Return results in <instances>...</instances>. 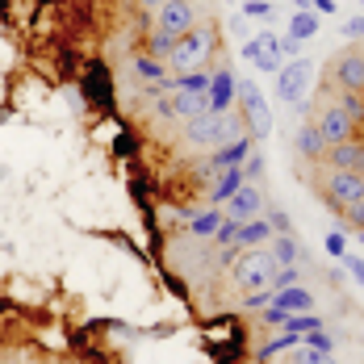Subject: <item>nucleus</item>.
<instances>
[{
  "label": "nucleus",
  "mask_w": 364,
  "mask_h": 364,
  "mask_svg": "<svg viewBox=\"0 0 364 364\" xmlns=\"http://www.w3.org/2000/svg\"><path fill=\"white\" fill-rule=\"evenodd\" d=\"M214 30L210 26H193L188 34L176 38V50L168 55V63H172V72L176 75H188V72H205V63H210V55H214Z\"/></svg>",
  "instance_id": "nucleus-1"
},
{
  "label": "nucleus",
  "mask_w": 364,
  "mask_h": 364,
  "mask_svg": "<svg viewBox=\"0 0 364 364\" xmlns=\"http://www.w3.org/2000/svg\"><path fill=\"white\" fill-rule=\"evenodd\" d=\"M235 139V117L230 113H201V117H188V126H184V143L188 146H205V151H218Z\"/></svg>",
  "instance_id": "nucleus-2"
},
{
  "label": "nucleus",
  "mask_w": 364,
  "mask_h": 364,
  "mask_svg": "<svg viewBox=\"0 0 364 364\" xmlns=\"http://www.w3.org/2000/svg\"><path fill=\"white\" fill-rule=\"evenodd\" d=\"M277 259H272V252H264V247H247V252L239 255V264H235V281H239V289H268L272 285V277H277Z\"/></svg>",
  "instance_id": "nucleus-3"
},
{
  "label": "nucleus",
  "mask_w": 364,
  "mask_h": 364,
  "mask_svg": "<svg viewBox=\"0 0 364 364\" xmlns=\"http://www.w3.org/2000/svg\"><path fill=\"white\" fill-rule=\"evenodd\" d=\"M235 92L243 97V101H239V109H243L247 126H252V139H268V134H272V113H268L264 92L255 88L252 80H235Z\"/></svg>",
  "instance_id": "nucleus-4"
},
{
  "label": "nucleus",
  "mask_w": 364,
  "mask_h": 364,
  "mask_svg": "<svg viewBox=\"0 0 364 364\" xmlns=\"http://www.w3.org/2000/svg\"><path fill=\"white\" fill-rule=\"evenodd\" d=\"M281 80H277V88H281V101H289L293 109L301 105V97H306V88H310V75H314V63L310 59H289L285 68H281Z\"/></svg>",
  "instance_id": "nucleus-5"
},
{
  "label": "nucleus",
  "mask_w": 364,
  "mask_h": 364,
  "mask_svg": "<svg viewBox=\"0 0 364 364\" xmlns=\"http://www.w3.org/2000/svg\"><path fill=\"white\" fill-rule=\"evenodd\" d=\"M352 201H364V176L360 172H331L327 176V205L339 214L343 205H352Z\"/></svg>",
  "instance_id": "nucleus-6"
},
{
  "label": "nucleus",
  "mask_w": 364,
  "mask_h": 364,
  "mask_svg": "<svg viewBox=\"0 0 364 364\" xmlns=\"http://www.w3.org/2000/svg\"><path fill=\"white\" fill-rule=\"evenodd\" d=\"M193 21H197V9H193V0H164L159 9H155V26L164 30V34H188L193 30Z\"/></svg>",
  "instance_id": "nucleus-7"
},
{
  "label": "nucleus",
  "mask_w": 364,
  "mask_h": 364,
  "mask_svg": "<svg viewBox=\"0 0 364 364\" xmlns=\"http://www.w3.org/2000/svg\"><path fill=\"white\" fill-rule=\"evenodd\" d=\"M314 126H318V134H323L327 146H339V143H352V139H356V122L339 109V105H327V109L318 113Z\"/></svg>",
  "instance_id": "nucleus-8"
},
{
  "label": "nucleus",
  "mask_w": 364,
  "mask_h": 364,
  "mask_svg": "<svg viewBox=\"0 0 364 364\" xmlns=\"http://www.w3.org/2000/svg\"><path fill=\"white\" fill-rule=\"evenodd\" d=\"M259 205H264V193L255 188V184H243L230 201H226V218L230 222H252V218H259Z\"/></svg>",
  "instance_id": "nucleus-9"
},
{
  "label": "nucleus",
  "mask_w": 364,
  "mask_h": 364,
  "mask_svg": "<svg viewBox=\"0 0 364 364\" xmlns=\"http://www.w3.org/2000/svg\"><path fill=\"white\" fill-rule=\"evenodd\" d=\"M331 72H335V80H339L348 92H364V55H356V50L339 55V59L331 63Z\"/></svg>",
  "instance_id": "nucleus-10"
},
{
  "label": "nucleus",
  "mask_w": 364,
  "mask_h": 364,
  "mask_svg": "<svg viewBox=\"0 0 364 364\" xmlns=\"http://www.w3.org/2000/svg\"><path fill=\"white\" fill-rule=\"evenodd\" d=\"M327 164L339 168V172H360L364 176V143H339V146H327Z\"/></svg>",
  "instance_id": "nucleus-11"
},
{
  "label": "nucleus",
  "mask_w": 364,
  "mask_h": 364,
  "mask_svg": "<svg viewBox=\"0 0 364 364\" xmlns=\"http://www.w3.org/2000/svg\"><path fill=\"white\" fill-rule=\"evenodd\" d=\"M247 184V176H243V164L239 168H222L218 176H214V188H210V205H226L239 188Z\"/></svg>",
  "instance_id": "nucleus-12"
},
{
  "label": "nucleus",
  "mask_w": 364,
  "mask_h": 364,
  "mask_svg": "<svg viewBox=\"0 0 364 364\" xmlns=\"http://www.w3.org/2000/svg\"><path fill=\"white\" fill-rule=\"evenodd\" d=\"M210 113V92H172V117H201Z\"/></svg>",
  "instance_id": "nucleus-13"
},
{
  "label": "nucleus",
  "mask_w": 364,
  "mask_h": 364,
  "mask_svg": "<svg viewBox=\"0 0 364 364\" xmlns=\"http://www.w3.org/2000/svg\"><path fill=\"white\" fill-rule=\"evenodd\" d=\"M272 306H281L285 314H306V310H314V293L301 289V285H289V289H277Z\"/></svg>",
  "instance_id": "nucleus-14"
},
{
  "label": "nucleus",
  "mask_w": 364,
  "mask_h": 364,
  "mask_svg": "<svg viewBox=\"0 0 364 364\" xmlns=\"http://www.w3.org/2000/svg\"><path fill=\"white\" fill-rule=\"evenodd\" d=\"M230 101H235V75L214 72V80H210V109L230 113Z\"/></svg>",
  "instance_id": "nucleus-15"
},
{
  "label": "nucleus",
  "mask_w": 364,
  "mask_h": 364,
  "mask_svg": "<svg viewBox=\"0 0 364 364\" xmlns=\"http://www.w3.org/2000/svg\"><path fill=\"white\" fill-rule=\"evenodd\" d=\"M272 239V222L264 218H252L239 226V235H235V243H243V247H259V243H268Z\"/></svg>",
  "instance_id": "nucleus-16"
},
{
  "label": "nucleus",
  "mask_w": 364,
  "mask_h": 364,
  "mask_svg": "<svg viewBox=\"0 0 364 364\" xmlns=\"http://www.w3.org/2000/svg\"><path fill=\"white\" fill-rule=\"evenodd\" d=\"M297 151H301L306 159H323V155H327V143H323L318 126H301V130H297Z\"/></svg>",
  "instance_id": "nucleus-17"
},
{
  "label": "nucleus",
  "mask_w": 364,
  "mask_h": 364,
  "mask_svg": "<svg viewBox=\"0 0 364 364\" xmlns=\"http://www.w3.org/2000/svg\"><path fill=\"white\" fill-rule=\"evenodd\" d=\"M314 34H318V13L314 9H297L289 17V38H301L306 42V38H314Z\"/></svg>",
  "instance_id": "nucleus-18"
},
{
  "label": "nucleus",
  "mask_w": 364,
  "mask_h": 364,
  "mask_svg": "<svg viewBox=\"0 0 364 364\" xmlns=\"http://www.w3.org/2000/svg\"><path fill=\"white\" fill-rule=\"evenodd\" d=\"M268 252H272V259L281 264V268H289V264H297V243H293L289 235H272V243H268Z\"/></svg>",
  "instance_id": "nucleus-19"
},
{
  "label": "nucleus",
  "mask_w": 364,
  "mask_h": 364,
  "mask_svg": "<svg viewBox=\"0 0 364 364\" xmlns=\"http://www.w3.org/2000/svg\"><path fill=\"white\" fill-rule=\"evenodd\" d=\"M134 72L143 75V80H155V84H164V80H168L164 59H155V55H139V59H134Z\"/></svg>",
  "instance_id": "nucleus-20"
},
{
  "label": "nucleus",
  "mask_w": 364,
  "mask_h": 364,
  "mask_svg": "<svg viewBox=\"0 0 364 364\" xmlns=\"http://www.w3.org/2000/svg\"><path fill=\"white\" fill-rule=\"evenodd\" d=\"M314 327H323V323H318V314H314V310H306V314H289V318H285V327H281V331H293V335H306V331H314Z\"/></svg>",
  "instance_id": "nucleus-21"
},
{
  "label": "nucleus",
  "mask_w": 364,
  "mask_h": 364,
  "mask_svg": "<svg viewBox=\"0 0 364 364\" xmlns=\"http://www.w3.org/2000/svg\"><path fill=\"white\" fill-rule=\"evenodd\" d=\"M222 218H226V214H218V205H210L205 214H197V218H193V235H214Z\"/></svg>",
  "instance_id": "nucleus-22"
},
{
  "label": "nucleus",
  "mask_w": 364,
  "mask_h": 364,
  "mask_svg": "<svg viewBox=\"0 0 364 364\" xmlns=\"http://www.w3.org/2000/svg\"><path fill=\"white\" fill-rule=\"evenodd\" d=\"M172 50H176V34H164V30L151 34V55H155V59H168Z\"/></svg>",
  "instance_id": "nucleus-23"
},
{
  "label": "nucleus",
  "mask_w": 364,
  "mask_h": 364,
  "mask_svg": "<svg viewBox=\"0 0 364 364\" xmlns=\"http://www.w3.org/2000/svg\"><path fill=\"white\" fill-rule=\"evenodd\" d=\"M255 46H259V42H255ZM281 59H285V55H281V46H277V50H259L252 63L259 68V72H281V68H285Z\"/></svg>",
  "instance_id": "nucleus-24"
},
{
  "label": "nucleus",
  "mask_w": 364,
  "mask_h": 364,
  "mask_svg": "<svg viewBox=\"0 0 364 364\" xmlns=\"http://www.w3.org/2000/svg\"><path fill=\"white\" fill-rule=\"evenodd\" d=\"M339 109L348 113L352 122H364V101H360V92H348V88H343V97H339Z\"/></svg>",
  "instance_id": "nucleus-25"
},
{
  "label": "nucleus",
  "mask_w": 364,
  "mask_h": 364,
  "mask_svg": "<svg viewBox=\"0 0 364 364\" xmlns=\"http://www.w3.org/2000/svg\"><path fill=\"white\" fill-rule=\"evenodd\" d=\"M339 214H343V222H348L352 230H364V201H352V205H343Z\"/></svg>",
  "instance_id": "nucleus-26"
},
{
  "label": "nucleus",
  "mask_w": 364,
  "mask_h": 364,
  "mask_svg": "<svg viewBox=\"0 0 364 364\" xmlns=\"http://www.w3.org/2000/svg\"><path fill=\"white\" fill-rule=\"evenodd\" d=\"M301 343H306V348H318V352H331V335L323 327L306 331V335H301Z\"/></svg>",
  "instance_id": "nucleus-27"
},
{
  "label": "nucleus",
  "mask_w": 364,
  "mask_h": 364,
  "mask_svg": "<svg viewBox=\"0 0 364 364\" xmlns=\"http://www.w3.org/2000/svg\"><path fill=\"white\" fill-rule=\"evenodd\" d=\"M243 13H247V17H264V21H272V17H277V9H272L268 0H247V4H243Z\"/></svg>",
  "instance_id": "nucleus-28"
},
{
  "label": "nucleus",
  "mask_w": 364,
  "mask_h": 364,
  "mask_svg": "<svg viewBox=\"0 0 364 364\" xmlns=\"http://www.w3.org/2000/svg\"><path fill=\"white\" fill-rule=\"evenodd\" d=\"M289 285H297V264H289V268H277V277H272V293H277V289H289Z\"/></svg>",
  "instance_id": "nucleus-29"
},
{
  "label": "nucleus",
  "mask_w": 364,
  "mask_h": 364,
  "mask_svg": "<svg viewBox=\"0 0 364 364\" xmlns=\"http://www.w3.org/2000/svg\"><path fill=\"white\" fill-rule=\"evenodd\" d=\"M272 297H277V293H272V285H268V289L247 293V301H243V306H247V310H264V306H272Z\"/></svg>",
  "instance_id": "nucleus-30"
},
{
  "label": "nucleus",
  "mask_w": 364,
  "mask_h": 364,
  "mask_svg": "<svg viewBox=\"0 0 364 364\" xmlns=\"http://www.w3.org/2000/svg\"><path fill=\"white\" fill-rule=\"evenodd\" d=\"M235 235H239V222H230V218H222L218 230H214V239H218V243H235Z\"/></svg>",
  "instance_id": "nucleus-31"
},
{
  "label": "nucleus",
  "mask_w": 364,
  "mask_h": 364,
  "mask_svg": "<svg viewBox=\"0 0 364 364\" xmlns=\"http://www.w3.org/2000/svg\"><path fill=\"white\" fill-rule=\"evenodd\" d=\"M327 252L339 255V259L348 255V243H343V235H339V230H331V235H327Z\"/></svg>",
  "instance_id": "nucleus-32"
},
{
  "label": "nucleus",
  "mask_w": 364,
  "mask_h": 364,
  "mask_svg": "<svg viewBox=\"0 0 364 364\" xmlns=\"http://www.w3.org/2000/svg\"><path fill=\"white\" fill-rule=\"evenodd\" d=\"M259 172H264V159H259V155H247V159H243V176H247V181H255Z\"/></svg>",
  "instance_id": "nucleus-33"
},
{
  "label": "nucleus",
  "mask_w": 364,
  "mask_h": 364,
  "mask_svg": "<svg viewBox=\"0 0 364 364\" xmlns=\"http://www.w3.org/2000/svg\"><path fill=\"white\" fill-rule=\"evenodd\" d=\"M343 268H352V277L364 285V255H343Z\"/></svg>",
  "instance_id": "nucleus-34"
},
{
  "label": "nucleus",
  "mask_w": 364,
  "mask_h": 364,
  "mask_svg": "<svg viewBox=\"0 0 364 364\" xmlns=\"http://www.w3.org/2000/svg\"><path fill=\"white\" fill-rule=\"evenodd\" d=\"M281 55H289V59H301V38H281Z\"/></svg>",
  "instance_id": "nucleus-35"
},
{
  "label": "nucleus",
  "mask_w": 364,
  "mask_h": 364,
  "mask_svg": "<svg viewBox=\"0 0 364 364\" xmlns=\"http://www.w3.org/2000/svg\"><path fill=\"white\" fill-rule=\"evenodd\" d=\"M293 339H301V335H293V331H285V335H277V339L268 343V356H272V352H281V348H289Z\"/></svg>",
  "instance_id": "nucleus-36"
},
{
  "label": "nucleus",
  "mask_w": 364,
  "mask_h": 364,
  "mask_svg": "<svg viewBox=\"0 0 364 364\" xmlns=\"http://www.w3.org/2000/svg\"><path fill=\"white\" fill-rule=\"evenodd\" d=\"M343 34L348 38H364V17H352V21L343 26Z\"/></svg>",
  "instance_id": "nucleus-37"
},
{
  "label": "nucleus",
  "mask_w": 364,
  "mask_h": 364,
  "mask_svg": "<svg viewBox=\"0 0 364 364\" xmlns=\"http://www.w3.org/2000/svg\"><path fill=\"white\" fill-rule=\"evenodd\" d=\"M335 4H339V0H310V9H314L318 17H323V13H335Z\"/></svg>",
  "instance_id": "nucleus-38"
},
{
  "label": "nucleus",
  "mask_w": 364,
  "mask_h": 364,
  "mask_svg": "<svg viewBox=\"0 0 364 364\" xmlns=\"http://www.w3.org/2000/svg\"><path fill=\"white\" fill-rule=\"evenodd\" d=\"M272 226H277V230H281V235H289V218H285V214H281V210H272Z\"/></svg>",
  "instance_id": "nucleus-39"
},
{
  "label": "nucleus",
  "mask_w": 364,
  "mask_h": 364,
  "mask_svg": "<svg viewBox=\"0 0 364 364\" xmlns=\"http://www.w3.org/2000/svg\"><path fill=\"white\" fill-rule=\"evenodd\" d=\"M255 55H259V46H255V38H252V42H243V59H255Z\"/></svg>",
  "instance_id": "nucleus-40"
},
{
  "label": "nucleus",
  "mask_w": 364,
  "mask_h": 364,
  "mask_svg": "<svg viewBox=\"0 0 364 364\" xmlns=\"http://www.w3.org/2000/svg\"><path fill=\"white\" fill-rule=\"evenodd\" d=\"M139 4H143V9H159V4H164V0H139Z\"/></svg>",
  "instance_id": "nucleus-41"
},
{
  "label": "nucleus",
  "mask_w": 364,
  "mask_h": 364,
  "mask_svg": "<svg viewBox=\"0 0 364 364\" xmlns=\"http://www.w3.org/2000/svg\"><path fill=\"white\" fill-rule=\"evenodd\" d=\"M293 4H297V9H310V0H293Z\"/></svg>",
  "instance_id": "nucleus-42"
},
{
  "label": "nucleus",
  "mask_w": 364,
  "mask_h": 364,
  "mask_svg": "<svg viewBox=\"0 0 364 364\" xmlns=\"http://www.w3.org/2000/svg\"><path fill=\"white\" fill-rule=\"evenodd\" d=\"M356 235H360V243H364V230H356Z\"/></svg>",
  "instance_id": "nucleus-43"
},
{
  "label": "nucleus",
  "mask_w": 364,
  "mask_h": 364,
  "mask_svg": "<svg viewBox=\"0 0 364 364\" xmlns=\"http://www.w3.org/2000/svg\"><path fill=\"white\" fill-rule=\"evenodd\" d=\"M230 4H235V0H230Z\"/></svg>",
  "instance_id": "nucleus-44"
},
{
  "label": "nucleus",
  "mask_w": 364,
  "mask_h": 364,
  "mask_svg": "<svg viewBox=\"0 0 364 364\" xmlns=\"http://www.w3.org/2000/svg\"><path fill=\"white\" fill-rule=\"evenodd\" d=\"M360 17H364V13H360Z\"/></svg>",
  "instance_id": "nucleus-45"
}]
</instances>
